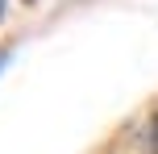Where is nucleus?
<instances>
[{
	"mask_svg": "<svg viewBox=\"0 0 158 154\" xmlns=\"http://www.w3.org/2000/svg\"><path fill=\"white\" fill-rule=\"evenodd\" d=\"M0 4H4V0H0Z\"/></svg>",
	"mask_w": 158,
	"mask_h": 154,
	"instance_id": "obj_3",
	"label": "nucleus"
},
{
	"mask_svg": "<svg viewBox=\"0 0 158 154\" xmlns=\"http://www.w3.org/2000/svg\"><path fill=\"white\" fill-rule=\"evenodd\" d=\"M150 154H158V117L150 121Z\"/></svg>",
	"mask_w": 158,
	"mask_h": 154,
	"instance_id": "obj_1",
	"label": "nucleus"
},
{
	"mask_svg": "<svg viewBox=\"0 0 158 154\" xmlns=\"http://www.w3.org/2000/svg\"><path fill=\"white\" fill-rule=\"evenodd\" d=\"M4 63H8V54H0V71H4Z\"/></svg>",
	"mask_w": 158,
	"mask_h": 154,
	"instance_id": "obj_2",
	"label": "nucleus"
}]
</instances>
